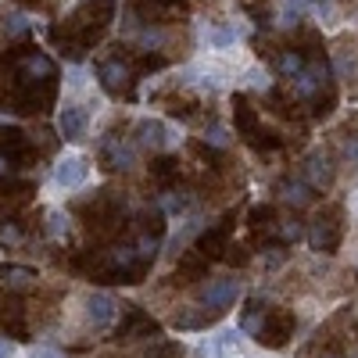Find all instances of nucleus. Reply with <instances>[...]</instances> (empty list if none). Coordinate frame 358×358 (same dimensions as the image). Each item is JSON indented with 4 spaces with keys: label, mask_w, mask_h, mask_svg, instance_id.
<instances>
[{
    "label": "nucleus",
    "mask_w": 358,
    "mask_h": 358,
    "mask_svg": "<svg viewBox=\"0 0 358 358\" xmlns=\"http://www.w3.org/2000/svg\"><path fill=\"white\" fill-rule=\"evenodd\" d=\"M115 0H83V4L62 22L50 25V40L62 50L69 62H83L86 50L101 43V36L108 33V25L115 22Z\"/></svg>",
    "instance_id": "obj_1"
},
{
    "label": "nucleus",
    "mask_w": 358,
    "mask_h": 358,
    "mask_svg": "<svg viewBox=\"0 0 358 358\" xmlns=\"http://www.w3.org/2000/svg\"><path fill=\"white\" fill-rule=\"evenodd\" d=\"M341 236H344V208L341 204H326L322 212L312 219V226H308V244L319 255H334L341 248Z\"/></svg>",
    "instance_id": "obj_2"
},
{
    "label": "nucleus",
    "mask_w": 358,
    "mask_h": 358,
    "mask_svg": "<svg viewBox=\"0 0 358 358\" xmlns=\"http://www.w3.org/2000/svg\"><path fill=\"white\" fill-rule=\"evenodd\" d=\"M97 79L104 86V94L118 97V101H133L136 97V69L129 62H122V57H111V62H101L97 65Z\"/></svg>",
    "instance_id": "obj_3"
},
{
    "label": "nucleus",
    "mask_w": 358,
    "mask_h": 358,
    "mask_svg": "<svg viewBox=\"0 0 358 358\" xmlns=\"http://www.w3.org/2000/svg\"><path fill=\"white\" fill-rule=\"evenodd\" d=\"M0 155L11 162V169H29L36 162V143H33V136H25L18 126H4L0 129Z\"/></svg>",
    "instance_id": "obj_4"
},
{
    "label": "nucleus",
    "mask_w": 358,
    "mask_h": 358,
    "mask_svg": "<svg viewBox=\"0 0 358 358\" xmlns=\"http://www.w3.org/2000/svg\"><path fill=\"white\" fill-rule=\"evenodd\" d=\"M97 158L108 172H126L129 165H136V143H129L126 136L118 133H108L101 143H97Z\"/></svg>",
    "instance_id": "obj_5"
},
{
    "label": "nucleus",
    "mask_w": 358,
    "mask_h": 358,
    "mask_svg": "<svg viewBox=\"0 0 358 358\" xmlns=\"http://www.w3.org/2000/svg\"><path fill=\"white\" fill-rule=\"evenodd\" d=\"M290 337H294V312H287V308L265 312L258 334H255V341H258L262 348H283Z\"/></svg>",
    "instance_id": "obj_6"
},
{
    "label": "nucleus",
    "mask_w": 358,
    "mask_h": 358,
    "mask_svg": "<svg viewBox=\"0 0 358 358\" xmlns=\"http://www.w3.org/2000/svg\"><path fill=\"white\" fill-rule=\"evenodd\" d=\"M229 236H233V212H229L222 222H215V226H208L204 233H197L194 251H197V255H204L208 262H215V258H222V255H226Z\"/></svg>",
    "instance_id": "obj_7"
},
{
    "label": "nucleus",
    "mask_w": 358,
    "mask_h": 358,
    "mask_svg": "<svg viewBox=\"0 0 358 358\" xmlns=\"http://www.w3.org/2000/svg\"><path fill=\"white\" fill-rule=\"evenodd\" d=\"M162 326L158 319H151L143 308H126L122 312V322H118V341H140V337H158Z\"/></svg>",
    "instance_id": "obj_8"
},
{
    "label": "nucleus",
    "mask_w": 358,
    "mask_h": 358,
    "mask_svg": "<svg viewBox=\"0 0 358 358\" xmlns=\"http://www.w3.org/2000/svg\"><path fill=\"white\" fill-rule=\"evenodd\" d=\"M241 297V280H212L204 290V308L208 315H226V308Z\"/></svg>",
    "instance_id": "obj_9"
},
{
    "label": "nucleus",
    "mask_w": 358,
    "mask_h": 358,
    "mask_svg": "<svg viewBox=\"0 0 358 358\" xmlns=\"http://www.w3.org/2000/svg\"><path fill=\"white\" fill-rule=\"evenodd\" d=\"M301 179H305L312 190H326V187H330L334 183V162H330V155L312 151L308 162H305V169H301Z\"/></svg>",
    "instance_id": "obj_10"
},
{
    "label": "nucleus",
    "mask_w": 358,
    "mask_h": 358,
    "mask_svg": "<svg viewBox=\"0 0 358 358\" xmlns=\"http://www.w3.org/2000/svg\"><path fill=\"white\" fill-rule=\"evenodd\" d=\"M233 122H236V133H241L244 140H251L258 129H262V118H258V108L244 97V94H236L233 97Z\"/></svg>",
    "instance_id": "obj_11"
},
{
    "label": "nucleus",
    "mask_w": 358,
    "mask_h": 358,
    "mask_svg": "<svg viewBox=\"0 0 358 358\" xmlns=\"http://www.w3.org/2000/svg\"><path fill=\"white\" fill-rule=\"evenodd\" d=\"M33 194H36V187L29 183V179H4V183H0V208L15 212V208L33 201Z\"/></svg>",
    "instance_id": "obj_12"
},
{
    "label": "nucleus",
    "mask_w": 358,
    "mask_h": 358,
    "mask_svg": "<svg viewBox=\"0 0 358 358\" xmlns=\"http://www.w3.org/2000/svg\"><path fill=\"white\" fill-rule=\"evenodd\" d=\"M86 122H90V118H86L83 108H62V115H57V136L76 143V140L86 136Z\"/></svg>",
    "instance_id": "obj_13"
},
{
    "label": "nucleus",
    "mask_w": 358,
    "mask_h": 358,
    "mask_svg": "<svg viewBox=\"0 0 358 358\" xmlns=\"http://www.w3.org/2000/svg\"><path fill=\"white\" fill-rule=\"evenodd\" d=\"M276 208L273 204H258L251 208V215H248V226L255 233V241H265V244H273V229H276Z\"/></svg>",
    "instance_id": "obj_14"
},
{
    "label": "nucleus",
    "mask_w": 358,
    "mask_h": 358,
    "mask_svg": "<svg viewBox=\"0 0 358 358\" xmlns=\"http://www.w3.org/2000/svg\"><path fill=\"white\" fill-rule=\"evenodd\" d=\"M36 283V268L29 265H0V294H15Z\"/></svg>",
    "instance_id": "obj_15"
},
{
    "label": "nucleus",
    "mask_w": 358,
    "mask_h": 358,
    "mask_svg": "<svg viewBox=\"0 0 358 358\" xmlns=\"http://www.w3.org/2000/svg\"><path fill=\"white\" fill-rule=\"evenodd\" d=\"M86 319H90V326H108L111 319H115V297L111 294H90L86 297Z\"/></svg>",
    "instance_id": "obj_16"
},
{
    "label": "nucleus",
    "mask_w": 358,
    "mask_h": 358,
    "mask_svg": "<svg viewBox=\"0 0 358 358\" xmlns=\"http://www.w3.org/2000/svg\"><path fill=\"white\" fill-rule=\"evenodd\" d=\"M86 176H90V165L79 155H69L65 162H57V183L62 187H83Z\"/></svg>",
    "instance_id": "obj_17"
},
{
    "label": "nucleus",
    "mask_w": 358,
    "mask_h": 358,
    "mask_svg": "<svg viewBox=\"0 0 358 358\" xmlns=\"http://www.w3.org/2000/svg\"><path fill=\"white\" fill-rule=\"evenodd\" d=\"M208 262L204 255H197V251H190L187 258H179V265H176V283H194V280H204L208 276Z\"/></svg>",
    "instance_id": "obj_18"
},
{
    "label": "nucleus",
    "mask_w": 358,
    "mask_h": 358,
    "mask_svg": "<svg viewBox=\"0 0 358 358\" xmlns=\"http://www.w3.org/2000/svg\"><path fill=\"white\" fill-rule=\"evenodd\" d=\"M165 140H169V129L158 122V118H143V122H136V147H165Z\"/></svg>",
    "instance_id": "obj_19"
},
{
    "label": "nucleus",
    "mask_w": 358,
    "mask_h": 358,
    "mask_svg": "<svg viewBox=\"0 0 358 358\" xmlns=\"http://www.w3.org/2000/svg\"><path fill=\"white\" fill-rule=\"evenodd\" d=\"M308 108H312V118H330L334 108H337V83H334V79H330V83H322V86H319V94L308 101Z\"/></svg>",
    "instance_id": "obj_20"
},
{
    "label": "nucleus",
    "mask_w": 358,
    "mask_h": 358,
    "mask_svg": "<svg viewBox=\"0 0 358 358\" xmlns=\"http://www.w3.org/2000/svg\"><path fill=\"white\" fill-rule=\"evenodd\" d=\"M151 179H155L158 187L172 190V183L179 179V158H172V155H162V158H155V162H151Z\"/></svg>",
    "instance_id": "obj_21"
},
{
    "label": "nucleus",
    "mask_w": 358,
    "mask_h": 358,
    "mask_svg": "<svg viewBox=\"0 0 358 358\" xmlns=\"http://www.w3.org/2000/svg\"><path fill=\"white\" fill-rule=\"evenodd\" d=\"M301 233H305V226L297 222L294 215H280L276 219V229H273V244H280V248L297 244V241H301Z\"/></svg>",
    "instance_id": "obj_22"
},
{
    "label": "nucleus",
    "mask_w": 358,
    "mask_h": 358,
    "mask_svg": "<svg viewBox=\"0 0 358 358\" xmlns=\"http://www.w3.org/2000/svg\"><path fill=\"white\" fill-rule=\"evenodd\" d=\"M280 194H283V201L294 204V208H301V204H308V201L315 197V190L305 183V179H283V183H280Z\"/></svg>",
    "instance_id": "obj_23"
},
{
    "label": "nucleus",
    "mask_w": 358,
    "mask_h": 358,
    "mask_svg": "<svg viewBox=\"0 0 358 358\" xmlns=\"http://www.w3.org/2000/svg\"><path fill=\"white\" fill-rule=\"evenodd\" d=\"M208 322H215V315H208V308H201V312H179L176 315V330H201V326H208Z\"/></svg>",
    "instance_id": "obj_24"
},
{
    "label": "nucleus",
    "mask_w": 358,
    "mask_h": 358,
    "mask_svg": "<svg viewBox=\"0 0 358 358\" xmlns=\"http://www.w3.org/2000/svg\"><path fill=\"white\" fill-rule=\"evenodd\" d=\"M305 4H308V0H283L280 22L283 25H297V22H301V15H305Z\"/></svg>",
    "instance_id": "obj_25"
},
{
    "label": "nucleus",
    "mask_w": 358,
    "mask_h": 358,
    "mask_svg": "<svg viewBox=\"0 0 358 358\" xmlns=\"http://www.w3.org/2000/svg\"><path fill=\"white\" fill-rule=\"evenodd\" d=\"M47 233L54 236V241H62V236L69 233V219H65V212H47Z\"/></svg>",
    "instance_id": "obj_26"
},
{
    "label": "nucleus",
    "mask_w": 358,
    "mask_h": 358,
    "mask_svg": "<svg viewBox=\"0 0 358 358\" xmlns=\"http://www.w3.org/2000/svg\"><path fill=\"white\" fill-rule=\"evenodd\" d=\"M222 262H226V265H248V262H251V251H248L244 244H233V241H229V248H226Z\"/></svg>",
    "instance_id": "obj_27"
},
{
    "label": "nucleus",
    "mask_w": 358,
    "mask_h": 358,
    "mask_svg": "<svg viewBox=\"0 0 358 358\" xmlns=\"http://www.w3.org/2000/svg\"><path fill=\"white\" fill-rule=\"evenodd\" d=\"M22 241V226L18 222H0V248H11Z\"/></svg>",
    "instance_id": "obj_28"
},
{
    "label": "nucleus",
    "mask_w": 358,
    "mask_h": 358,
    "mask_svg": "<svg viewBox=\"0 0 358 358\" xmlns=\"http://www.w3.org/2000/svg\"><path fill=\"white\" fill-rule=\"evenodd\" d=\"M219 355L222 358H236V355H241V337H236V334H222L219 337Z\"/></svg>",
    "instance_id": "obj_29"
},
{
    "label": "nucleus",
    "mask_w": 358,
    "mask_h": 358,
    "mask_svg": "<svg viewBox=\"0 0 358 358\" xmlns=\"http://www.w3.org/2000/svg\"><path fill=\"white\" fill-rule=\"evenodd\" d=\"M4 33H8V36H25V33H29V22H25L22 15H8V18H4Z\"/></svg>",
    "instance_id": "obj_30"
},
{
    "label": "nucleus",
    "mask_w": 358,
    "mask_h": 358,
    "mask_svg": "<svg viewBox=\"0 0 358 358\" xmlns=\"http://www.w3.org/2000/svg\"><path fill=\"white\" fill-rule=\"evenodd\" d=\"M187 194L183 190H169V201H165V208H169V212H183V208H187Z\"/></svg>",
    "instance_id": "obj_31"
},
{
    "label": "nucleus",
    "mask_w": 358,
    "mask_h": 358,
    "mask_svg": "<svg viewBox=\"0 0 358 358\" xmlns=\"http://www.w3.org/2000/svg\"><path fill=\"white\" fill-rule=\"evenodd\" d=\"M208 40L219 43V47H226V43H233V40H236V33H233V29H212V33H208Z\"/></svg>",
    "instance_id": "obj_32"
},
{
    "label": "nucleus",
    "mask_w": 358,
    "mask_h": 358,
    "mask_svg": "<svg viewBox=\"0 0 358 358\" xmlns=\"http://www.w3.org/2000/svg\"><path fill=\"white\" fill-rule=\"evenodd\" d=\"M151 358H183V348H179V344H162Z\"/></svg>",
    "instance_id": "obj_33"
},
{
    "label": "nucleus",
    "mask_w": 358,
    "mask_h": 358,
    "mask_svg": "<svg viewBox=\"0 0 358 358\" xmlns=\"http://www.w3.org/2000/svg\"><path fill=\"white\" fill-rule=\"evenodd\" d=\"M33 358H65L57 348H33Z\"/></svg>",
    "instance_id": "obj_34"
},
{
    "label": "nucleus",
    "mask_w": 358,
    "mask_h": 358,
    "mask_svg": "<svg viewBox=\"0 0 358 358\" xmlns=\"http://www.w3.org/2000/svg\"><path fill=\"white\" fill-rule=\"evenodd\" d=\"M8 172H11V162H8L4 155H0V179H8Z\"/></svg>",
    "instance_id": "obj_35"
},
{
    "label": "nucleus",
    "mask_w": 358,
    "mask_h": 358,
    "mask_svg": "<svg viewBox=\"0 0 358 358\" xmlns=\"http://www.w3.org/2000/svg\"><path fill=\"white\" fill-rule=\"evenodd\" d=\"M11 355H15V348L8 341H0V358H11Z\"/></svg>",
    "instance_id": "obj_36"
},
{
    "label": "nucleus",
    "mask_w": 358,
    "mask_h": 358,
    "mask_svg": "<svg viewBox=\"0 0 358 358\" xmlns=\"http://www.w3.org/2000/svg\"><path fill=\"white\" fill-rule=\"evenodd\" d=\"M348 155H351V158H355V162H358V136H355V140H351V143H348Z\"/></svg>",
    "instance_id": "obj_37"
},
{
    "label": "nucleus",
    "mask_w": 358,
    "mask_h": 358,
    "mask_svg": "<svg viewBox=\"0 0 358 358\" xmlns=\"http://www.w3.org/2000/svg\"><path fill=\"white\" fill-rule=\"evenodd\" d=\"M322 358H344V355H341V351H326Z\"/></svg>",
    "instance_id": "obj_38"
},
{
    "label": "nucleus",
    "mask_w": 358,
    "mask_h": 358,
    "mask_svg": "<svg viewBox=\"0 0 358 358\" xmlns=\"http://www.w3.org/2000/svg\"><path fill=\"white\" fill-rule=\"evenodd\" d=\"M22 4H40V0H22Z\"/></svg>",
    "instance_id": "obj_39"
}]
</instances>
